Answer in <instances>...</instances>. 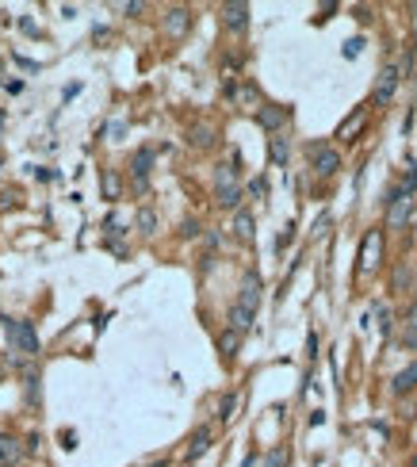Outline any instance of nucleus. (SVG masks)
Masks as SVG:
<instances>
[{
	"label": "nucleus",
	"instance_id": "1",
	"mask_svg": "<svg viewBox=\"0 0 417 467\" xmlns=\"http://www.w3.org/2000/svg\"><path fill=\"white\" fill-rule=\"evenodd\" d=\"M214 203L226 207V211L241 203V181H237L234 165H219V172H214Z\"/></svg>",
	"mask_w": 417,
	"mask_h": 467
},
{
	"label": "nucleus",
	"instance_id": "2",
	"mask_svg": "<svg viewBox=\"0 0 417 467\" xmlns=\"http://www.w3.org/2000/svg\"><path fill=\"white\" fill-rule=\"evenodd\" d=\"M8 326H4V333H8V345L16 349V353H24V356H35L39 353V333H35V326L31 322H24V318H4Z\"/></svg>",
	"mask_w": 417,
	"mask_h": 467
},
{
	"label": "nucleus",
	"instance_id": "3",
	"mask_svg": "<svg viewBox=\"0 0 417 467\" xmlns=\"http://www.w3.org/2000/svg\"><path fill=\"white\" fill-rule=\"evenodd\" d=\"M383 264V230H368L360 241V257H356V272L371 276V272Z\"/></svg>",
	"mask_w": 417,
	"mask_h": 467
},
{
	"label": "nucleus",
	"instance_id": "4",
	"mask_svg": "<svg viewBox=\"0 0 417 467\" xmlns=\"http://www.w3.org/2000/svg\"><path fill=\"white\" fill-rule=\"evenodd\" d=\"M409 214H414V196L409 192H391V199H387V230H402L409 222Z\"/></svg>",
	"mask_w": 417,
	"mask_h": 467
},
{
	"label": "nucleus",
	"instance_id": "5",
	"mask_svg": "<svg viewBox=\"0 0 417 467\" xmlns=\"http://www.w3.org/2000/svg\"><path fill=\"white\" fill-rule=\"evenodd\" d=\"M398 81H402L398 66H383L379 77H376V89H371V100H376L379 107H387L394 100V92H398Z\"/></svg>",
	"mask_w": 417,
	"mask_h": 467
},
{
	"label": "nucleus",
	"instance_id": "6",
	"mask_svg": "<svg viewBox=\"0 0 417 467\" xmlns=\"http://www.w3.org/2000/svg\"><path fill=\"white\" fill-rule=\"evenodd\" d=\"M311 165L318 176H333L337 169H341V154H337L333 146H326V142H314L311 146Z\"/></svg>",
	"mask_w": 417,
	"mask_h": 467
},
{
	"label": "nucleus",
	"instance_id": "7",
	"mask_svg": "<svg viewBox=\"0 0 417 467\" xmlns=\"http://www.w3.org/2000/svg\"><path fill=\"white\" fill-rule=\"evenodd\" d=\"M219 16H222V27H226V31H245L249 27V4L245 0H230V4L219 8Z\"/></svg>",
	"mask_w": 417,
	"mask_h": 467
},
{
	"label": "nucleus",
	"instance_id": "8",
	"mask_svg": "<svg viewBox=\"0 0 417 467\" xmlns=\"http://www.w3.org/2000/svg\"><path fill=\"white\" fill-rule=\"evenodd\" d=\"M149 169H154V149H138V154L131 157V176H134V188L146 192L149 188Z\"/></svg>",
	"mask_w": 417,
	"mask_h": 467
},
{
	"label": "nucleus",
	"instance_id": "9",
	"mask_svg": "<svg viewBox=\"0 0 417 467\" xmlns=\"http://www.w3.org/2000/svg\"><path fill=\"white\" fill-rule=\"evenodd\" d=\"M192 31V12L188 8H169L165 12V35L169 39H184Z\"/></svg>",
	"mask_w": 417,
	"mask_h": 467
},
{
	"label": "nucleus",
	"instance_id": "10",
	"mask_svg": "<svg viewBox=\"0 0 417 467\" xmlns=\"http://www.w3.org/2000/svg\"><path fill=\"white\" fill-rule=\"evenodd\" d=\"M368 115H371L368 107H356V111H352L349 119L337 127V138H341V142H356V138H360V131L368 127Z\"/></svg>",
	"mask_w": 417,
	"mask_h": 467
},
{
	"label": "nucleus",
	"instance_id": "11",
	"mask_svg": "<svg viewBox=\"0 0 417 467\" xmlns=\"http://www.w3.org/2000/svg\"><path fill=\"white\" fill-rule=\"evenodd\" d=\"M237 306H245V311L257 314V306H261V276H257V272H245V280H241V295H237Z\"/></svg>",
	"mask_w": 417,
	"mask_h": 467
},
{
	"label": "nucleus",
	"instance_id": "12",
	"mask_svg": "<svg viewBox=\"0 0 417 467\" xmlns=\"http://www.w3.org/2000/svg\"><path fill=\"white\" fill-rule=\"evenodd\" d=\"M257 123H261L264 131L279 134V127L287 123V107H279V104H261V107H257Z\"/></svg>",
	"mask_w": 417,
	"mask_h": 467
},
{
	"label": "nucleus",
	"instance_id": "13",
	"mask_svg": "<svg viewBox=\"0 0 417 467\" xmlns=\"http://www.w3.org/2000/svg\"><path fill=\"white\" fill-rule=\"evenodd\" d=\"M27 456V444H19L12 433H0V467H16Z\"/></svg>",
	"mask_w": 417,
	"mask_h": 467
},
{
	"label": "nucleus",
	"instance_id": "14",
	"mask_svg": "<svg viewBox=\"0 0 417 467\" xmlns=\"http://www.w3.org/2000/svg\"><path fill=\"white\" fill-rule=\"evenodd\" d=\"M253 318H257L253 311H245V306H237V303H234V306H230V314H226V326L237 329V333H245V329L253 326Z\"/></svg>",
	"mask_w": 417,
	"mask_h": 467
},
{
	"label": "nucleus",
	"instance_id": "15",
	"mask_svg": "<svg viewBox=\"0 0 417 467\" xmlns=\"http://www.w3.org/2000/svg\"><path fill=\"white\" fill-rule=\"evenodd\" d=\"M414 387H417V360L409 364V368H402L398 376H394L391 391H394V394H409V391H414Z\"/></svg>",
	"mask_w": 417,
	"mask_h": 467
},
{
	"label": "nucleus",
	"instance_id": "16",
	"mask_svg": "<svg viewBox=\"0 0 417 467\" xmlns=\"http://www.w3.org/2000/svg\"><path fill=\"white\" fill-rule=\"evenodd\" d=\"M257 222H253V214H249V211H237L234 214V234H237V238H241V241H253L257 238Z\"/></svg>",
	"mask_w": 417,
	"mask_h": 467
},
{
	"label": "nucleus",
	"instance_id": "17",
	"mask_svg": "<svg viewBox=\"0 0 417 467\" xmlns=\"http://www.w3.org/2000/svg\"><path fill=\"white\" fill-rule=\"evenodd\" d=\"M402 345H406V349H417V299H414V306H409L406 322H402Z\"/></svg>",
	"mask_w": 417,
	"mask_h": 467
},
{
	"label": "nucleus",
	"instance_id": "18",
	"mask_svg": "<svg viewBox=\"0 0 417 467\" xmlns=\"http://www.w3.org/2000/svg\"><path fill=\"white\" fill-rule=\"evenodd\" d=\"M230 96H234L241 107H253V104L261 107V92H257V84H249V81L241 84V89H234V84H230Z\"/></svg>",
	"mask_w": 417,
	"mask_h": 467
},
{
	"label": "nucleus",
	"instance_id": "19",
	"mask_svg": "<svg viewBox=\"0 0 417 467\" xmlns=\"http://www.w3.org/2000/svg\"><path fill=\"white\" fill-rule=\"evenodd\" d=\"M237 349H241V333L226 326V329H222V333H219V353H222V356H234Z\"/></svg>",
	"mask_w": 417,
	"mask_h": 467
},
{
	"label": "nucleus",
	"instance_id": "20",
	"mask_svg": "<svg viewBox=\"0 0 417 467\" xmlns=\"http://www.w3.org/2000/svg\"><path fill=\"white\" fill-rule=\"evenodd\" d=\"M211 448V429H196V437H192V444H188V459H199L203 452Z\"/></svg>",
	"mask_w": 417,
	"mask_h": 467
},
{
	"label": "nucleus",
	"instance_id": "21",
	"mask_svg": "<svg viewBox=\"0 0 417 467\" xmlns=\"http://www.w3.org/2000/svg\"><path fill=\"white\" fill-rule=\"evenodd\" d=\"M100 184H104V199H119V192H123V181H119V172L115 169H104Z\"/></svg>",
	"mask_w": 417,
	"mask_h": 467
},
{
	"label": "nucleus",
	"instance_id": "22",
	"mask_svg": "<svg viewBox=\"0 0 417 467\" xmlns=\"http://www.w3.org/2000/svg\"><path fill=\"white\" fill-rule=\"evenodd\" d=\"M287 154H291V149H287V138L284 134H272V142H268V157L276 165H287Z\"/></svg>",
	"mask_w": 417,
	"mask_h": 467
},
{
	"label": "nucleus",
	"instance_id": "23",
	"mask_svg": "<svg viewBox=\"0 0 417 467\" xmlns=\"http://www.w3.org/2000/svg\"><path fill=\"white\" fill-rule=\"evenodd\" d=\"M138 230H142V234H154V230H157V211H154V207H142V211H138Z\"/></svg>",
	"mask_w": 417,
	"mask_h": 467
},
{
	"label": "nucleus",
	"instance_id": "24",
	"mask_svg": "<svg viewBox=\"0 0 417 467\" xmlns=\"http://www.w3.org/2000/svg\"><path fill=\"white\" fill-rule=\"evenodd\" d=\"M234 410H237V394L230 391V394H222V402H219V418L230 421V418H234Z\"/></svg>",
	"mask_w": 417,
	"mask_h": 467
},
{
	"label": "nucleus",
	"instance_id": "25",
	"mask_svg": "<svg viewBox=\"0 0 417 467\" xmlns=\"http://www.w3.org/2000/svg\"><path fill=\"white\" fill-rule=\"evenodd\" d=\"M211 134H214V131H211V127H196V131H192V146L207 149V146H211V142H214V138H211Z\"/></svg>",
	"mask_w": 417,
	"mask_h": 467
},
{
	"label": "nucleus",
	"instance_id": "26",
	"mask_svg": "<svg viewBox=\"0 0 417 467\" xmlns=\"http://www.w3.org/2000/svg\"><path fill=\"white\" fill-rule=\"evenodd\" d=\"M291 238H295V226H287L284 234H279V238H276V253H284V249L291 246Z\"/></svg>",
	"mask_w": 417,
	"mask_h": 467
},
{
	"label": "nucleus",
	"instance_id": "27",
	"mask_svg": "<svg viewBox=\"0 0 417 467\" xmlns=\"http://www.w3.org/2000/svg\"><path fill=\"white\" fill-rule=\"evenodd\" d=\"M27 399H39V372H27Z\"/></svg>",
	"mask_w": 417,
	"mask_h": 467
},
{
	"label": "nucleus",
	"instance_id": "28",
	"mask_svg": "<svg viewBox=\"0 0 417 467\" xmlns=\"http://www.w3.org/2000/svg\"><path fill=\"white\" fill-rule=\"evenodd\" d=\"M417 188V165H409V172H406V184H402V192H414Z\"/></svg>",
	"mask_w": 417,
	"mask_h": 467
},
{
	"label": "nucleus",
	"instance_id": "29",
	"mask_svg": "<svg viewBox=\"0 0 417 467\" xmlns=\"http://www.w3.org/2000/svg\"><path fill=\"white\" fill-rule=\"evenodd\" d=\"M284 459H287V452H284V448H276V452L268 456V464H264V467H284Z\"/></svg>",
	"mask_w": 417,
	"mask_h": 467
},
{
	"label": "nucleus",
	"instance_id": "30",
	"mask_svg": "<svg viewBox=\"0 0 417 467\" xmlns=\"http://www.w3.org/2000/svg\"><path fill=\"white\" fill-rule=\"evenodd\" d=\"M57 441H62V448H77V433H73V429H69V433L62 429V437H57Z\"/></svg>",
	"mask_w": 417,
	"mask_h": 467
},
{
	"label": "nucleus",
	"instance_id": "31",
	"mask_svg": "<svg viewBox=\"0 0 417 467\" xmlns=\"http://www.w3.org/2000/svg\"><path fill=\"white\" fill-rule=\"evenodd\" d=\"M360 46H364V42H360V39H352V42H344V57H356V54H360Z\"/></svg>",
	"mask_w": 417,
	"mask_h": 467
},
{
	"label": "nucleus",
	"instance_id": "32",
	"mask_svg": "<svg viewBox=\"0 0 417 467\" xmlns=\"http://www.w3.org/2000/svg\"><path fill=\"white\" fill-rule=\"evenodd\" d=\"M107 134H111V138H123V134H127V123H107Z\"/></svg>",
	"mask_w": 417,
	"mask_h": 467
},
{
	"label": "nucleus",
	"instance_id": "33",
	"mask_svg": "<svg viewBox=\"0 0 417 467\" xmlns=\"http://www.w3.org/2000/svg\"><path fill=\"white\" fill-rule=\"evenodd\" d=\"M306 356H311V360H314V356H318V337H306Z\"/></svg>",
	"mask_w": 417,
	"mask_h": 467
},
{
	"label": "nucleus",
	"instance_id": "34",
	"mask_svg": "<svg viewBox=\"0 0 417 467\" xmlns=\"http://www.w3.org/2000/svg\"><path fill=\"white\" fill-rule=\"evenodd\" d=\"M184 234H188V238H196V234H199V222L188 219V222H184Z\"/></svg>",
	"mask_w": 417,
	"mask_h": 467
},
{
	"label": "nucleus",
	"instance_id": "35",
	"mask_svg": "<svg viewBox=\"0 0 417 467\" xmlns=\"http://www.w3.org/2000/svg\"><path fill=\"white\" fill-rule=\"evenodd\" d=\"M241 467H253V452H249V456H245V464H241Z\"/></svg>",
	"mask_w": 417,
	"mask_h": 467
},
{
	"label": "nucleus",
	"instance_id": "36",
	"mask_svg": "<svg viewBox=\"0 0 417 467\" xmlns=\"http://www.w3.org/2000/svg\"><path fill=\"white\" fill-rule=\"evenodd\" d=\"M0 131H4V111H0Z\"/></svg>",
	"mask_w": 417,
	"mask_h": 467
},
{
	"label": "nucleus",
	"instance_id": "37",
	"mask_svg": "<svg viewBox=\"0 0 417 467\" xmlns=\"http://www.w3.org/2000/svg\"><path fill=\"white\" fill-rule=\"evenodd\" d=\"M409 467H417V456H414V464H409Z\"/></svg>",
	"mask_w": 417,
	"mask_h": 467
},
{
	"label": "nucleus",
	"instance_id": "38",
	"mask_svg": "<svg viewBox=\"0 0 417 467\" xmlns=\"http://www.w3.org/2000/svg\"><path fill=\"white\" fill-rule=\"evenodd\" d=\"M0 172H4V165H0Z\"/></svg>",
	"mask_w": 417,
	"mask_h": 467
}]
</instances>
